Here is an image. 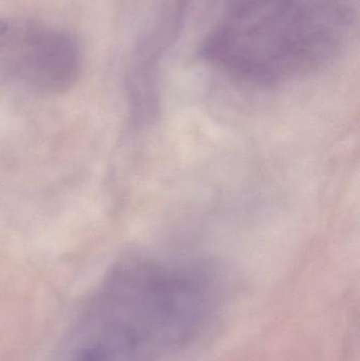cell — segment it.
<instances>
[{"label": "cell", "instance_id": "277c9868", "mask_svg": "<svg viewBox=\"0 0 360 361\" xmlns=\"http://www.w3.org/2000/svg\"><path fill=\"white\" fill-rule=\"evenodd\" d=\"M8 31V23L0 19V38L4 37Z\"/></svg>", "mask_w": 360, "mask_h": 361}, {"label": "cell", "instance_id": "7a4b0ae2", "mask_svg": "<svg viewBox=\"0 0 360 361\" xmlns=\"http://www.w3.org/2000/svg\"><path fill=\"white\" fill-rule=\"evenodd\" d=\"M359 6V0H226L203 53L244 82H290L344 49Z\"/></svg>", "mask_w": 360, "mask_h": 361}, {"label": "cell", "instance_id": "3957f363", "mask_svg": "<svg viewBox=\"0 0 360 361\" xmlns=\"http://www.w3.org/2000/svg\"><path fill=\"white\" fill-rule=\"evenodd\" d=\"M80 66V47L70 34L42 31L30 36L16 71L30 88L55 94L68 90L75 82Z\"/></svg>", "mask_w": 360, "mask_h": 361}, {"label": "cell", "instance_id": "6da1fadb", "mask_svg": "<svg viewBox=\"0 0 360 361\" xmlns=\"http://www.w3.org/2000/svg\"><path fill=\"white\" fill-rule=\"evenodd\" d=\"M97 333L116 361H182L213 333L225 283L207 263L147 255L116 263L95 288Z\"/></svg>", "mask_w": 360, "mask_h": 361}]
</instances>
